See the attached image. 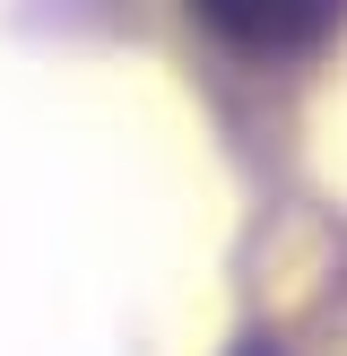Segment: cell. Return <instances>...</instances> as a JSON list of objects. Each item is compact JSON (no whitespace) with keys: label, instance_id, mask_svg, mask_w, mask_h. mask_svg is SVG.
<instances>
[{"label":"cell","instance_id":"cell-1","mask_svg":"<svg viewBox=\"0 0 347 356\" xmlns=\"http://www.w3.org/2000/svg\"><path fill=\"white\" fill-rule=\"evenodd\" d=\"M200 26L243 61H304L312 44H330L347 17V0H191Z\"/></svg>","mask_w":347,"mask_h":356}]
</instances>
